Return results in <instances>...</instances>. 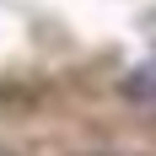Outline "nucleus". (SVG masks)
Returning a JSON list of instances; mask_svg holds the SVG:
<instances>
[]
</instances>
